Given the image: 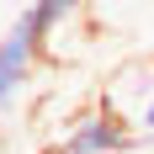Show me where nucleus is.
Listing matches in <instances>:
<instances>
[{
	"mask_svg": "<svg viewBox=\"0 0 154 154\" xmlns=\"http://www.w3.org/2000/svg\"><path fill=\"white\" fill-rule=\"evenodd\" d=\"M53 154H80V149H53Z\"/></svg>",
	"mask_w": 154,
	"mask_h": 154,
	"instance_id": "5",
	"label": "nucleus"
},
{
	"mask_svg": "<svg viewBox=\"0 0 154 154\" xmlns=\"http://www.w3.org/2000/svg\"><path fill=\"white\" fill-rule=\"evenodd\" d=\"M133 138H143V133H133L128 128V117H117V112H85L75 128H69V138H64V149H80V154H122L133 149Z\"/></svg>",
	"mask_w": 154,
	"mask_h": 154,
	"instance_id": "2",
	"label": "nucleus"
},
{
	"mask_svg": "<svg viewBox=\"0 0 154 154\" xmlns=\"http://www.w3.org/2000/svg\"><path fill=\"white\" fill-rule=\"evenodd\" d=\"M21 11L32 16V27H37L43 48H53V43H59V32L85 11V0H32V5H21Z\"/></svg>",
	"mask_w": 154,
	"mask_h": 154,
	"instance_id": "3",
	"label": "nucleus"
},
{
	"mask_svg": "<svg viewBox=\"0 0 154 154\" xmlns=\"http://www.w3.org/2000/svg\"><path fill=\"white\" fill-rule=\"evenodd\" d=\"M43 59V37L32 27L27 11H16V21L0 32V117L21 101V91L32 85V69Z\"/></svg>",
	"mask_w": 154,
	"mask_h": 154,
	"instance_id": "1",
	"label": "nucleus"
},
{
	"mask_svg": "<svg viewBox=\"0 0 154 154\" xmlns=\"http://www.w3.org/2000/svg\"><path fill=\"white\" fill-rule=\"evenodd\" d=\"M138 128H143V138H154V101L143 106V117H138Z\"/></svg>",
	"mask_w": 154,
	"mask_h": 154,
	"instance_id": "4",
	"label": "nucleus"
}]
</instances>
